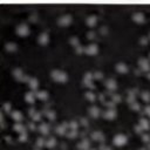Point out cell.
Returning <instances> with one entry per match:
<instances>
[{"mask_svg": "<svg viewBox=\"0 0 150 150\" xmlns=\"http://www.w3.org/2000/svg\"><path fill=\"white\" fill-rule=\"evenodd\" d=\"M51 76L53 80L58 81V82H66L68 80V75L67 73H65L64 70H60V69H54L51 73Z\"/></svg>", "mask_w": 150, "mask_h": 150, "instance_id": "1", "label": "cell"}, {"mask_svg": "<svg viewBox=\"0 0 150 150\" xmlns=\"http://www.w3.org/2000/svg\"><path fill=\"white\" fill-rule=\"evenodd\" d=\"M15 32H17V34H19V35H21V36L28 35V34H29V27H28L27 23L22 22V23H19L18 26H17Z\"/></svg>", "mask_w": 150, "mask_h": 150, "instance_id": "2", "label": "cell"}, {"mask_svg": "<svg viewBox=\"0 0 150 150\" xmlns=\"http://www.w3.org/2000/svg\"><path fill=\"white\" fill-rule=\"evenodd\" d=\"M127 136L124 135V134H117L114 136V140H112V142H114L115 145H124L127 143Z\"/></svg>", "mask_w": 150, "mask_h": 150, "instance_id": "3", "label": "cell"}, {"mask_svg": "<svg viewBox=\"0 0 150 150\" xmlns=\"http://www.w3.org/2000/svg\"><path fill=\"white\" fill-rule=\"evenodd\" d=\"M139 67L143 72H147V73L150 72V62H149V60L145 59V58H141L139 60Z\"/></svg>", "mask_w": 150, "mask_h": 150, "instance_id": "4", "label": "cell"}, {"mask_svg": "<svg viewBox=\"0 0 150 150\" xmlns=\"http://www.w3.org/2000/svg\"><path fill=\"white\" fill-rule=\"evenodd\" d=\"M83 52L86 53V54H88V55H95V54H97V52H98V47H97V45H95V44H90V45H88L84 49H83Z\"/></svg>", "mask_w": 150, "mask_h": 150, "instance_id": "5", "label": "cell"}, {"mask_svg": "<svg viewBox=\"0 0 150 150\" xmlns=\"http://www.w3.org/2000/svg\"><path fill=\"white\" fill-rule=\"evenodd\" d=\"M117 115V111L115 108H108L106 111H103V117L104 119H108V120H112L115 119Z\"/></svg>", "mask_w": 150, "mask_h": 150, "instance_id": "6", "label": "cell"}, {"mask_svg": "<svg viewBox=\"0 0 150 150\" xmlns=\"http://www.w3.org/2000/svg\"><path fill=\"white\" fill-rule=\"evenodd\" d=\"M70 22H72V17L69 14H64L58 19V23L61 25V26H67Z\"/></svg>", "mask_w": 150, "mask_h": 150, "instance_id": "7", "label": "cell"}, {"mask_svg": "<svg viewBox=\"0 0 150 150\" xmlns=\"http://www.w3.org/2000/svg\"><path fill=\"white\" fill-rule=\"evenodd\" d=\"M79 150H90V142L88 139H83L78 144Z\"/></svg>", "mask_w": 150, "mask_h": 150, "instance_id": "8", "label": "cell"}, {"mask_svg": "<svg viewBox=\"0 0 150 150\" xmlns=\"http://www.w3.org/2000/svg\"><path fill=\"white\" fill-rule=\"evenodd\" d=\"M90 137L94 140V141H97V142H103L104 141V135L100 131V130H96V131H93L90 134Z\"/></svg>", "mask_w": 150, "mask_h": 150, "instance_id": "9", "label": "cell"}, {"mask_svg": "<svg viewBox=\"0 0 150 150\" xmlns=\"http://www.w3.org/2000/svg\"><path fill=\"white\" fill-rule=\"evenodd\" d=\"M106 87H107V89H109V90H115L116 88H117V83H116V80L115 79H112V78H110V79H108V80H106Z\"/></svg>", "mask_w": 150, "mask_h": 150, "instance_id": "10", "label": "cell"}, {"mask_svg": "<svg viewBox=\"0 0 150 150\" xmlns=\"http://www.w3.org/2000/svg\"><path fill=\"white\" fill-rule=\"evenodd\" d=\"M38 130H39L42 135H48L49 134V126L45 122H41L39 124V127H38Z\"/></svg>", "mask_w": 150, "mask_h": 150, "instance_id": "11", "label": "cell"}, {"mask_svg": "<svg viewBox=\"0 0 150 150\" xmlns=\"http://www.w3.org/2000/svg\"><path fill=\"white\" fill-rule=\"evenodd\" d=\"M25 75H26V74H23V72H22L21 68H15V69L13 70V76H14L17 80H19V81H22V80H23Z\"/></svg>", "mask_w": 150, "mask_h": 150, "instance_id": "12", "label": "cell"}, {"mask_svg": "<svg viewBox=\"0 0 150 150\" xmlns=\"http://www.w3.org/2000/svg\"><path fill=\"white\" fill-rule=\"evenodd\" d=\"M100 112H101V110H100V108L97 107V106H92L90 108H89V115L92 116V117H98L100 116Z\"/></svg>", "mask_w": 150, "mask_h": 150, "instance_id": "13", "label": "cell"}, {"mask_svg": "<svg viewBox=\"0 0 150 150\" xmlns=\"http://www.w3.org/2000/svg\"><path fill=\"white\" fill-rule=\"evenodd\" d=\"M116 70L119 73L126 74V73H128V66L124 64V62H119V64H116Z\"/></svg>", "mask_w": 150, "mask_h": 150, "instance_id": "14", "label": "cell"}, {"mask_svg": "<svg viewBox=\"0 0 150 150\" xmlns=\"http://www.w3.org/2000/svg\"><path fill=\"white\" fill-rule=\"evenodd\" d=\"M139 126L143 129V131H145V130H149V129H150V123H149V121H148L147 119H144V117H141V119H140V123H139Z\"/></svg>", "mask_w": 150, "mask_h": 150, "instance_id": "15", "label": "cell"}, {"mask_svg": "<svg viewBox=\"0 0 150 150\" xmlns=\"http://www.w3.org/2000/svg\"><path fill=\"white\" fill-rule=\"evenodd\" d=\"M133 20L135 22H144V14L142 12H135L133 14Z\"/></svg>", "mask_w": 150, "mask_h": 150, "instance_id": "16", "label": "cell"}, {"mask_svg": "<svg viewBox=\"0 0 150 150\" xmlns=\"http://www.w3.org/2000/svg\"><path fill=\"white\" fill-rule=\"evenodd\" d=\"M38 41H39V44H41V45L48 44V41H49L48 34H47V33H41V34L39 35V38H38Z\"/></svg>", "mask_w": 150, "mask_h": 150, "instance_id": "17", "label": "cell"}, {"mask_svg": "<svg viewBox=\"0 0 150 150\" xmlns=\"http://www.w3.org/2000/svg\"><path fill=\"white\" fill-rule=\"evenodd\" d=\"M27 83H28L29 88H31L32 90L38 89V87H39V81H38V79H35V78H31L29 81H28Z\"/></svg>", "mask_w": 150, "mask_h": 150, "instance_id": "18", "label": "cell"}, {"mask_svg": "<svg viewBox=\"0 0 150 150\" xmlns=\"http://www.w3.org/2000/svg\"><path fill=\"white\" fill-rule=\"evenodd\" d=\"M35 93H33V92H27L26 93V95H25V100L28 102V103H31V104H33L34 103V101H35Z\"/></svg>", "mask_w": 150, "mask_h": 150, "instance_id": "19", "label": "cell"}, {"mask_svg": "<svg viewBox=\"0 0 150 150\" xmlns=\"http://www.w3.org/2000/svg\"><path fill=\"white\" fill-rule=\"evenodd\" d=\"M96 21H97V18L95 15H89V17H87V19H86V23L88 25V26H90V27L95 26Z\"/></svg>", "mask_w": 150, "mask_h": 150, "instance_id": "20", "label": "cell"}, {"mask_svg": "<svg viewBox=\"0 0 150 150\" xmlns=\"http://www.w3.org/2000/svg\"><path fill=\"white\" fill-rule=\"evenodd\" d=\"M13 128H14V130L15 131H18L19 134H21V133H26V128H25V126L21 123V122H17L14 126H13Z\"/></svg>", "mask_w": 150, "mask_h": 150, "instance_id": "21", "label": "cell"}, {"mask_svg": "<svg viewBox=\"0 0 150 150\" xmlns=\"http://www.w3.org/2000/svg\"><path fill=\"white\" fill-rule=\"evenodd\" d=\"M11 115H12V117H13L17 122H21V120H22V114H21V111H19V110H13L11 112Z\"/></svg>", "mask_w": 150, "mask_h": 150, "instance_id": "22", "label": "cell"}, {"mask_svg": "<svg viewBox=\"0 0 150 150\" xmlns=\"http://www.w3.org/2000/svg\"><path fill=\"white\" fill-rule=\"evenodd\" d=\"M35 96L40 100H47L48 98V93L46 90H38L35 93Z\"/></svg>", "mask_w": 150, "mask_h": 150, "instance_id": "23", "label": "cell"}, {"mask_svg": "<svg viewBox=\"0 0 150 150\" xmlns=\"http://www.w3.org/2000/svg\"><path fill=\"white\" fill-rule=\"evenodd\" d=\"M55 144H56V140L54 139V137H49L48 140H46V144L45 145L47 148H53Z\"/></svg>", "mask_w": 150, "mask_h": 150, "instance_id": "24", "label": "cell"}, {"mask_svg": "<svg viewBox=\"0 0 150 150\" xmlns=\"http://www.w3.org/2000/svg\"><path fill=\"white\" fill-rule=\"evenodd\" d=\"M5 48H6V51H8V52H13V51H15V49H17V45L14 42H7L5 45Z\"/></svg>", "mask_w": 150, "mask_h": 150, "instance_id": "25", "label": "cell"}, {"mask_svg": "<svg viewBox=\"0 0 150 150\" xmlns=\"http://www.w3.org/2000/svg\"><path fill=\"white\" fill-rule=\"evenodd\" d=\"M45 115H46L49 120H54V119H55V116H56L55 111H54V110H51V109H47V110L45 111Z\"/></svg>", "mask_w": 150, "mask_h": 150, "instance_id": "26", "label": "cell"}, {"mask_svg": "<svg viewBox=\"0 0 150 150\" xmlns=\"http://www.w3.org/2000/svg\"><path fill=\"white\" fill-rule=\"evenodd\" d=\"M141 97H142L143 101L149 102V101H150V92H148V90H143V92L141 93Z\"/></svg>", "mask_w": 150, "mask_h": 150, "instance_id": "27", "label": "cell"}, {"mask_svg": "<svg viewBox=\"0 0 150 150\" xmlns=\"http://www.w3.org/2000/svg\"><path fill=\"white\" fill-rule=\"evenodd\" d=\"M84 96H86V98H88L89 101H95V98H96L95 94H94L93 92H90V90H88L87 93H84Z\"/></svg>", "mask_w": 150, "mask_h": 150, "instance_id": "28", "label": "cell"}, {"mask_svg": "<svg viewBox=\"0 0 150 150\" xmlns=\"http://www.w3.org/2000/svg\"><path fill=\"white\" fill-rule=\"evenodd\" d=\"M68 124H69V129H73V130H78V128H79V123L76 122V121H70V122H68Z\"/></svg>", "mask_w": 150, "mask_h": 150, "instance_id": "29", "label": "cell"}, {"mask_svg": "<svg viewBox=\"0 0 150 150\" xmlns=\"http://www.w3.org/2000/svg\"><path fill=\"white\" fill-rule=\"evenodd\" d=\"M66 135L68 136V137H76L78 136V130H73V129H69L67 133H66Z\"/></svg>", "mask_w": 150, "mask_h": 150, "instance_id": "30", "label": "cell"}, {"mask_svg": "<svg viewBox=\"0 0 150 150\" xmlns=\"http://www.w3.org/2000/svg\"><path fill=\"white\" fill-rule=\"evenodd\" d=\"M70 44H72L74 47H76V46L80 45V41H79V39H78L76 36H72V38H70Z\"/></svg>", "mask_w": 150, "mask_h": 150, "instance_id": "31", "label": "cell"}, {"mask_svg": "<svg viewBox=\"0 0 150 150\" xmlns=\"http://www.w3.org/2000/svg\"><path fill=\"white\" fill-rule=\"evenodd\" d=\"M93 78H94V79L100 80V79H102V78H103V74H102V72L96 70V72H94V73H93Z\"/></svg>", "mask_w": 150, "mask_h": 150, "instance_id": "32", "label": "cell"}, {"mask_svg": "<svg viewBox=\"0 0 150 150\" xmlns=\"http://www.w3.org/2000/svg\"><path fill=\"white\" fill-rule=\"evenodd\" d=\"M129 106H130V108H131L133 110H140V109H141V106H140V103L137 102V101H135V102L130 103Z\"/></svg>", "mask_w": 150, "mask_h": 150, "instance_id": "33", "label": "cell"}, {"mask_svg": "<svg viewBox=\"0 0 150 150\" xmlns=\"http://www.w3.org/2000/svg\"><path fill=\"white\" fill-rule=\"evenodd\" d=\"M46 144V141L44 140V137H38L36 139V145L38 147H42Z\"/></svg>", "mask_w": 150, "mask_h": 150, "instance_id": "34", "label": "cell"}, {"mask_svg": "<svg viewBox=\"0 0 150 150\" xmlns=\"http://www.w3.org/2000/svg\"><path fill=\"white\" fill-rule=\"evenodd\" d=\"M120 100H121V96L119 95V94H111V101H114L115 103H117L119 101H120Z\"/></svg>", "mask_w": 150, "mask_h": 150, "instance_id": "35", "label": "cell"}, {"mask_svg": "<svg viewBox=\"0 0 150 150\" xmlns=\"http://www.w3.org/2000/svg\"><path fill=\"white\" fill-rule=\"evenodd\" d=\"M32 117H33V121H34V122H36V121H40V120H41V112L36 111V112H35V114H34Z\"/></svg>", "mask_w": 150, "mask_h": 150, "instance_id": "36", "label": "cell"}, {"mask_svg": "<svg viewBox=\"0 0 150 150\" xmlns=\"http://www.w3.org/2000/svg\"><path fill=\"white\" fill-rule=\"evenodd\" d=\"M26 140H27V133H21V134H19V141L25 142Z\"/></svg>", "mask_w": 150, "mask_h": 150, "instance_id": "37", "label": "cell"}, {"mask_svg": "<svg viewBox=\"0 0 150 150\" xmlns=\"http://www.w3.org/2000/svg\"><path fill=\"white\" fill-rule=\"evenodd\" d=\"M3 110L9 112V110H11V104H9L8 102H5V103H4V107H3Z\"/></svg>", "mask_w": 150, "mask_h": 150, "instance_id": "38", "label": "cell"}, {"mask_svg": "<svg viewBox=\"0 0 150 150\" xmlns=\"http://www.w3.org/2000/svg\"><path fill=\"white\" fill-rule=\"evenodd\" d=\"M142 140L144 141V142H150V135L149 134H142Z\"/></svg>", "mask_w": 150, "mask_h": 150, "instance_id": "39", "label": "cell"}, {"mask_svg": "<svg viewBox=\"0 0 150 150\" xmlns=\"http://www.w3.org/2000/svg\"><path fill=\"white\" fill-rule=\"evenodd\" d=\"M104 104H106L108 108H115V102H114V101H108V102H104Z\"/></svg>", "mask_w": 150, "mask_h": 150, "instance_id": "40", "label": "cell"}, {"mask_svg": "<svg viewBox=\"0 0 150 150\" xmlns=\"http://www.w3.org/2000/svg\"><path fill=\"white\" fill-rule=\"evenodd\" d=\"M87 36H88L89 39H94V38L96 36V33H95L94 31H90V32H88V34H87Z\"/></svg>", "mask_w": 150, "mask_h": 150, "instance_id": "41", "label": "cell"}, {"mask_svg": "<svg viewBox=\"0 0 150 150\" xmlns=\"http://www.w3.org/2000/svg\"><path fill=\"white\" fill-rule=\"evenodd\" d=\"M144 112L147 114V116L150 117V104H147V106H145V108H144Z\"/></svg>", "mask_w": 150, "mask_h": 150, "instance_id": "42", "label": "cell"}, {"mask_svg": "<svg viewBox=\"0 0 150 150\" xmlns=\"http://www.w3.org/2000/svg\"><path fill=\"white\" fill-rule=\"evenodd\" d=\"M140 42H141L142 45H147V42H148V38H145V36H142L141 39H140Z\"/></svg>", "mask_w": 150, "mask_h": 150, "instance_id": "43", "label": "cell"}, {"mask_svg": "<svg viewBox=\"0 0 150 150\" xmlns=\"http://www.w3.org/2000/svg\"><path fill=\"white\" fill-rule=\"evenodd\" d=\"M135 130H136V133H139V134H142L143 133V129L137 124V126H135Z\"/></svg>", "mask_w": 150, "mask_h": 150, "instance_id": "44", "label": "cell"}, {"mask_svg": "<svg viewBox=\"0 0 150 150\" xmlns=\"http://www.w3.org/2000/svg\"><path fill=\"white\" fill-rule=\"evenodd\" d=\"M83 49H84V48H82L81 45H79V46L75 47V51H76L78 53H82V52H83Z\"/></svg>", "mask_w": 150, "mask_h": 150, "instance_id": "45", "label": "cell"}, {"mask_svg": "<svg viewBox=\"0 0 150 150\" xmlns=\"http://www.w3.org/2000/svg\"><path fill=\"white\" fill-rule=\"evenodd\" d=\"M81 124H83V126H88V120L87 119H81Z\"/></svg>", "mask_w": 150, "mask_h": 150, "instance_id": "46", "label": "cell"}, {"mask_svg": "<svg viewBox=\"0 0 150 150\" xmlns=\"http://www.w3.org/2000/svg\"><path fill=\"white\" fill-rule=\"evenodd\" d=\"M28 112H29V115H31V116H33V115L35 114V112H36V110H35V109H34V108L32 107V108H29V110H28Z\"/></svg>", "mask_w": 150, "mask_h": 150, "instance_id": "47", "label": "cell"}, {"mask_svg": "<svg viewBox=\"0 0 150 150\" xmlns=\"http://www.w3.org/2000/svg\"><path fill=\"white\" fill-rule=\"evenodd\" d=\"M147 78H148V79H150V72H148V73H147Z\"/></svg>", "mask_w": 150, "mask_h": 150, "instance_id": "48", "label": "cell"}, {"mask_svg": "<svg viewBox=\"0 0 150 150\" xmlns=\"http://www.w3.org/2000/svg\"><path fill=\"white\" fill-rule=\"evenodd\" d=\"M104 150H111V149H110V148H108V147H106V148H104Z\"/></svg>", "mask_w": 150, "mask_h": 150, "instance_id": "49", "label": "cell"}, {"mask_svg": "<svg viewBox=\"0 0 150 150\" xmlns=\"http://www.w3.org/2000/svg\"><path fill=\"white\" fill-rule=\"evenodd\" d=\"M139 150H145V149H144V148H141V149H139Z\"/></svg>", "mask_w": 150, "mask_h": 150, "instance_id": "50", "label": "cell"}, {"mask_svg": "<svg viewBox=\"0 0 150 150\" xmlns=\"http://www.w3.org/2000/svg\"><path fill=\"white\" fill-rule=\"evenodd\" d=\"M149 150H150V142H149Z\"/></svg>", "mask_w": 150, "mask_h": 150, "instance_id": "51", "label": "cell"}, {"mask_svg": "<svg viewBox=\"0 0 150 150\" xmlns=\"http://www.w3.org/2000/svg\"><path fill=\"white\" fill-rule=\"evenodd\" d=\"M149 38H150V32H149Z\"/></svg>", "mask_w": 150, "mask_h": 150, "instance_id": "52", "label": "cell"}, {"mask_svg": "<svg viewBox=\"0 0 150 150\" xmlns=\"http://www.w3.org/2000/svg\"><path fill=\"white\" fill-rule=\"evenodd\" d=\"M149 58H150V54H149Z\"/></svg>", "mask_w": 150, "mask_h": 150, "instance_id": "53", "label": "cell"}]
</instances>
